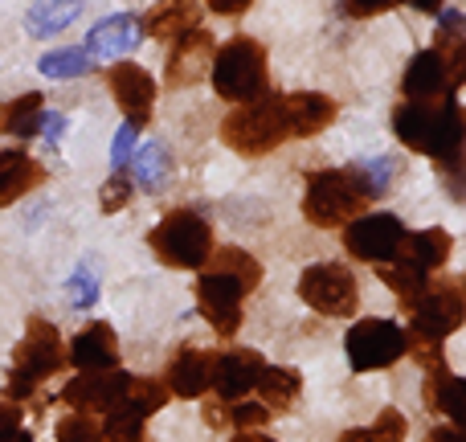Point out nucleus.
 <instances>
[{
	"instance_id": "obj_20",
	"label": "nucleus",
	"mask_w": 466,
	"mask_h": 442,
	"mask_svg": "<svg viewBox=\"0 0 466 442\" xmlns=\"http://www.w3.org/2000/svg\"><path fill=\"white\" fill-rule=\"evenodd\" d=\"M282 111H287L290 136H319L331 119H336V103L315 90H299V95H282Z\"/></svg>"
},
{
	"instance_id": "obj_3",
	"label": "nucleus",
	"mask_w": 466,
	"mask_h": 442,
	"mask_svg": "<svg viewBox=\"0 0 466 442\" xmlns=\"http://www.w3.org/2000/svg\"><path fill=\"white\" fill-rule=\"evenodd\" d=\"M221 139L238 156H266L282 139H290L282 95H258L249 103H238V111H229L221 123Z\"/></svg>"
},
{
	"instance_id": "obj_40",
	"label": "nucleus",
	"mask_w": 466,
	"mask_h": 442,
	"mask_svg": "<svg viewBox=\"0 0 466 442\" xmlns=\"http://www.w3.org/2000/svg\"><path fill=\"white\" fill-rule=\"evenodd\" d=\"M21 430V406L8 402V397H0V438L16 435Z\"/></svg>"
},
{
	"instance_id": "obj_31",
	"label": "nucleus",
	"mask_w": 466,
	"mask_h": 442,
	"mask_svg": "<svg viewBox=\"0 0 466 442\" xmlns=\"http://www.w3.org/2000/svg\"><path fill=\"white\" fill-rule=\"evenodd\" d=\"M37 70L46 74V78H86L90 70H95V57L86 54L82 46H66V49H54V54H41L37 57Z\"/></svg>"
},
{
	"instance_id": "obj_1",
	"label": "nucleus",
	"mask_w": 466,
	"mask_h": 442,
	"mask_svg": "<svg viewBox=\"0 0 466 442\" xmlns=\"http://www.w3.org/2000/svg\"><path fill=\"white\" fill-rule=\"evenodd\" d=\"M393 131L405 148L430 156V160L454 169L462 152V111H459V95L446 90L434 103H405L393 111Z\"/></svg>"
},
{
	"instance_id": "obj_11",
	"label": "nucleus",
	"mask_w": 466,
	"mask_h": 442,
	"mask_svg": "<svg viewBox=\"0 0 466 442\" xmlns=\"http://www.w3.org/2000/svg\"><path fill=\"white\" fill-rule=\"evenodd\" d=\"M405 225L397 213H360V218L348 221L344 230V246L352 258L360 262H389L397 254V242H401Z\"/></svg>"
},
{
	"instance_id": "obj_46",
	"label": "nucleus",
	"mask_w": 466,
	"mask_h": 442,
	"mask_svg": "<svg viewBox=\"0 0 466 442\" xmlns=\"http://www.w3.org/2000/svg\"><path fill=\"white\" fill-rule=\"evenodd\" d=\"M405 5H413L418 13H438V8H442V0H405Z\"/></svg>"
},
{
	"instance_id": "obj_21",
	"label": "nucleus",
	"mask_w": 466,
	"mask_h": 442,
	"mask_svg": "<svg viewBox=\"0 0 466 442\" xmlns=\"http://www.w3.org/2000/svg\"><path fill=\"white\" fill-rule=\"evenodd\" d=\"M451 250H454V238L446 230H413V233H401L393 258H401V262L430 274V271H438V266H446Z\"/></svg>"
},
{
	"instance_id": "obj_47",
	"label": "nucleus",
	"mask_w": 466,
	"mask_h": 442,
	"mask_svg": "<svg viewBox=\"0 0 466 442\" xmlns=\"http://www.w3.org/2000/svg\"><path fill=\"white\" fill-rule=\"evenodd\" d=\"M233 442H274L270 435H254V430H238V435H233Z\"/></svg>"
},
{
	"instance_id": "obj_37",
	"label": "nucleus",
	"mask_w": 466,
	"mask_h": 442,
	"mask_svg": "<svg viewBox=\"0 0 466 442\" xmlns=\"http://www.w3.org/2000/svg\"><path fill=\"white\" fill-rule=\"evenodd\" d=\"M369 435L377 438V442H405V435H410V427H405L401 410H380L377 427H372Z\"/></svg>"
},
{
	"instance_id": "obj_17",
	"label": "nucleus",
	"mask_w": 466,
	"mask_h": 442,
	"mask_svg": "<svg viewBox=\"0 0 466 442\" xmlns=\"http://www.w3.org/2000/svg\"><path fill=\"white\" fill-rule=\"evenodd\" d=\"M66 356L74 361V369L95 373V369H119V336L111 324H90L70 340Z\"/></svg>"
},
{
	"instance_id": "obj_23",
	"label": "nucleus",
	"mask_w": 466,
	"mask_h": 442,
	"mask_svg": "<svg viewBox=\"0 0 466 442\" xmlns=\"http://www.w3.org/2000/svg\"><path fill=\"white\" fill-rule=\"evenodd\" d=\"M41 180H46V169H41L29 152H21V148H5V152H0V205L21 201Z\"/></svg>"
},
{
	"instance_id": "obj_29",
	"label": "nucleus",
	"mask_w": 466,
	"mask_h": 442,
	"mask_svg": "<svg viewBox=\"0 0 466 442\" xmlns=\"http://www.w3.org/2000/svg\"><path fill=\"white\" fill-rule=\"evenodd\" d=\"M380 279H385V287L401 299V307H418V299L430 291V274L418 271V266H410V262H401V258H397L393 266L380 262Z\"/></svg>"
},
{
	"instance_id": "obj_25",
	"label": "nucleus",
	"mask_w": 466,
	"mask_h": 442,
	"mask_svg": "<svg viewBox=\"0 0 466 442\" xmlns=\"http://www.w3.org/2000/svg\"><path fill=\"white\" fill-rule=\"evenodd\" d=\"M462 389H466V381H462V377H454V373H446V365H442V369H430V377H426V394H421V402H426L430 410L446 414V418H451V427H462V422H466Z\"/></svg>"
},
{
	"instance_id": "obj_14",
	"label": "nucleus",
	"mask_w": 466,
	"mask_h": 442,
	"mask_svg": "<svg viewBox=\"0 0 466 442\" xmlns=\"http://www.w3.org/2000/svg\"><path fill=\"white\" fill-rule=\"evenodd\" d=\"M213 66V37L209 29H188L172 41V57H168V87L180 90V87H193V82L205 78V70Z\"/></svg>"
},
{
	"instance_id": "obj_38",
	"label": "nucleus",
	"mask_w": 466,
	"mask_h": 442,
	"mask_svg": "<svg viewBox=\"0 0 466 442\" xmlns=\"http://www.w3.org/2000/svg\"><path fill=\"white\" fill-rule=\"evenodd\" d=\"M229 422L238 430H254V427H262V422H270V410H266V406H254V402H233Z\"/></svg>"
},
{
	"instance_id": "obj_16",
	"label": "nucleus",
	"mask_w": 466,
	"mask_h": 442,
	"mask_svg": "<svg viewBox=\"0 0 466 442\" xmlns=\"http://www.w3.org/2000/svg\"><path fill=\"white\" fill-rule=\"evenodd\" d=\"M213 361H218V356H213L209 348L185 344L168 361L164 389H168V394H177V397H205L213 389Z\"/></svg>"
},
{
	"instance_id": "obj_26",
	"label": "nucleus",
	"mask_w": 466,
	"mask_h": 442,
	"mask_svg": "<svg viewBox=\"0 0 466 442\" xmlns=\"http://www.w3.org/2000/svg\"><path fill=\"white\" fill-rule=\"evenodd\" d=\"M41 90H29V95H16L8 103H0V131L16 139H33L41 131Z\"/></svg>"
},
{
	"instance_id": "obj_8",
	"label": "nucleus",
	"mask_w": 466,
	"mask_h": 442,
	"mask_svg": "<svg viewBox=\"0 0 466 442\" xmlns=\"http://www.w3.org/2000/svg\"><path fill=\"white\" fill-rule=\"evenodd\" d=\"M299 299L319 315H352L356 312V279L339 262H315L299 274Z\"/></svg>"
},
{
	"instance_id": "obj_33",
	"label": "nucleus",
	"mask_w": 466,
	"mask_h": 442,
	"mask_svg": "<svg viewBox=\"0 0 466 442\" xmlns=\"http://www.w3.org/2000/svg\"><path fill=\"white\" fill-rule=\"evenodd\" d=\"M54 438L57 442H103V422L95 414H78L74 410L70 418H62L54 427Z\"/></svg>"
},
{
	"instance_id": "obj_42",
	"label": "nucleus",
	"mask_w": 466,
	"mask_h": 442,
	"mask_svg": "<svg viewBox=\"0 0 466 442\" xmlns=\"http://www.w3.org/2000/svg\"><path fill=\"white\" fill-rule=\"evenodd\" d=\"M397 0H348V13L352 16H372V13H385V8H393Z\"/></svg>"
},
{
	"instance_id": "obj_6",
	"label": "nucleus",
	"mask_w": 466,
	"mask_h": 442,
	"mask_svg": "<svg viewBox=\"0 0 466 442\" xmlns=\"http://www.w3.org/2000/svg\"><path fill=\"white\" fill-rule=\"evenodd\" d=\"M213 90L229 103L266 95V49L254 37H233L213 49Z\"/></svg>"
},
{
	"instance_id": "obj_13",
	"label": "nucleus",
	"mask_w": 466,
	"mask_h": 442,
	"mask_svg": "<svg viewBox=\"0 0 466 442\" xmlns=\"http://www.w3.org/2000/svg\"><path fill=\"white\" fill-rule=\"evenodd\" d=\"M106 82H111L115 103L123 107V115L144 128V123L152 119V107H156V78L152 74L136 62H115L111 70H106Z\"/></svg>"
},
{
	"instance_id": "obj_9",
	"label": "nucleus",
	"mask_w": 466,
	"mask_h": 442,
	"mask_svg": "<svg viewBox=\"0 0 466 442\" xmlns=\"http://www.w3.org/2000/svg\"><path fill=\"white\" fill-rule=\"evenodd\" d=\"M462 320H466L462 283L451 279V283H442V287H430L426 295L418 299V307H413V336H418L421 344H442L446 336H454V332L462 328Z\"/></svg>"
},
{
	"instance_id": "obj_44",
	"label": "nucleus",
	"mask_w": 466,
	"mask_h": 442,
	"mask_svg": "<svg viewBox=\"0 0 466 442\" xmlns=\"http://www.w3.org/2000/svg\"><path fill=\"white\" fill-rule=\"evenodd\" d=\"M426 442H466V438H462V427H434Z\"/></svg>"
},
{
	"instance_id": "obj_5",
	"label": "nucleus",
	"mask_w": 466,
	"mask_h": 442,
	"mask_svg": "<svg viewBox=\"0 0 466 442\" xmlns=\"http://www.w3.org/2000/svg\"><path fill=\"white\" fill-rule=\"evenodd\" d=\"M62 365H66V348H62L57 328L46 320H29V328H25L21 344H16V353H13V373H8V385H5L8 402L33 397V389L46 377H54Z\"/></svg>"
},
{
	"instance_id": "obj_27",
	"label": "nucleus",
	"mask_w": 466,
	"mask_h": 442,
	"mask_svg": "<svg viewBox=\"0 0 466 442\" xmlns=\"http://www.w3.org/2000/svg\"><path fill=\"white\" fill-rule=\"evenodd\" d=\"M131 160V185H139L144 193H160L164 180L172 177V156L164 152V144H144L139 152L127 156Z\"/></svg>"
},
{
	"instance_id": "obj_34",
	"label": "nucleus",
	"mask_w": 466,
	"mask_h": 442,
	"mask_svg": "<svg viewBox=\"0 0 466 442\" xmlns=\"http://www.w3.org/2000/svg\"><path fill=\"white\" fill-rule=\"evenodd\" d=\"M127 397L136 406H144L147 414H156L164 402H168V389H164V381H152V377H131V385H127Z\"/></svg>"
},
{
	"instance_id": "obj_24",
	"label": "nucleus",
	"mask_w": 466,
	"mask_h": 442,
	"mask_svg": "<svg viewBox=\"0 0 466 442\" xmlns=\"http://www.w3.org/2000/svg\"><path fill=\"white\" fill-rule=\"evenodd\" d=\"M82 16V0H33L25 13V33L29 37H57Z\"/></svg>"
},
{
	"instance_id": "obj_41",
	"label": "nucleus",
	"mask_w": 466,
	"mask_h": 442,
	"mask_svg": "<svg viewBox=\"0 0 466 442\" xmlns=\"http://www.w3.org/2000/svg\"><path fill=\"white\" fill-rule=\"evenodd\" d=\"M62 131H66V115L41 111V131H37V136H46V144H57V139H62Z\"/></svg>"
},
{
	"instance_id": "obj_7",
	"label": "nucleus",
	"mask_w": 466,
	"mask_h": 442,
	"mask_svg": "<svg viewBox=\"0 0 466 442\" xmlns=\"http://www.w3.org/2000/svg\"><path fill=\"white\" fill-rule=\"evenodd\" d=\"M344 353H348V365L352 373H377V369H389L393 361H401L410 353V336L401 332V324L393 320H360L348 328L344 336Z\"/></svg>"
},
{
	"instance_id": "obj_45",
	"label": "nucleus",
	"mask_w": 466,
	"mask_h": 442,
	"mask_svg": "<svg viewBox=\"0 0 466 442\" xmlns=\"http://www.w3.org/2000/svg\"><path fill=\"white\" fill-rule=\"evenodd\" d=\"M339 442H377L369 435V430H344V435H339Z\"/></svg>"
},
{
	"instance_id": "obj_43",
	"label": "nucleus",
	"mask_w": 466,
	"mask_h": 442,
	"mask_svg": "<svg viewBox=\"0 0 466 442\" xmlns=\"http://www.w3.org/2000/svg\"><path fill=\"white\" fill-rule=\"evenodd\" d=\"M249 5H254V0H209V8L221 16H238L241 8H249Z\"/></svg>"
},
{
	"instance_id": "obj_28",
	"label": "nucleus",
	"mask_w": 466,
	"mask_h": 442,
	"mask_svg": "<svg viewBox=\"0 0 466 442\" xmlns=\"http://www.w3.org/2000/svg\"><path fill=\"white\" fill-rule=\"evenodd\" d=\"M254 389L262 394V406H266V410H287V406L299 397V389H303V377H299L295 369H279V365H266Z\"/></svg>"
},
{
	"instance_id": "obj_12",
	"label": "nucleus",
	"mask_w": 466,
	"mask_h": 442,
	"mask_svg": "<svg viewBox=\"0 0 466 442\" xmlns=\"http://www.w3.org/2000/svg\"><path fill=\"white\" fill-rule=\"evenodd\" d=\"M131 377L123 369H95V373H78L70 385L62 389V402L74 406L78 414H106L127 397Z\"/></svg>"
},
{
	"instance_id": "obj_22",
	"label": "nucleus",
	"mask_w": 466,
	"mask_h": 442,
	"mask_svg": "<svg viewBox=\"0 0 466 442\" xmlns=\"http://www.w3.org/2000/svg\"><path fill=\"white\" fill-rule=\"evenodd\" d=\"M201 21V5L197 0H160V5L147 8V16L139 21V29L147 37H160V41H177L180 33L197 29Z\"/></svg>"
},
{
	"instance_id": "obj_48",
	"label": "nucleus",
	"mask_w": 466,
	"mask_h": 442,
	"mask_svg": "<svg viewBox=\"0 0 466 442\" xmlns=\"http://www.w3.org/2000/svg\"><path fill=\"white\" fill-rule=\"evenodd\" d=\"M0 442H33L29 430H16V435H8V438H0Z\"/></svg>"
},
{
	"instance_id": "obj_35",
	"label": "nucleus",
	"mask_w": 466,
	"mask_h": 442,
	"mask_svg": "<svg viewBox=\"0 0 466 442\" xmlns=\"http://www.w3.org/2000/svg\"><path fill=\"white\" fill-rule=\"evenodd\" d=\"M70 299H74V307H90L98 299V274L86 262L70 274Z\"/></svg>"
},
{
	"instance_id": "obj_15",
	"label": "nucleus",
	"mask_w": 466,
	"mask_h": 442,
	"mask_svg": "<svg viewBox=\"0 0 466 442\" xmlns=\"http://www.w3.org/2000/svg\"><path fill=\"white\" fill-rule=\"evenodd\" d=\"M262 369H266L262 353H254V348H229V353H221L213 361V389H218L221 402H241L258 385Z\"/></svg>"
},
{
	"instance_id": "obj_30",
	"label": "nucleus",
	"mask_w": 466,
	"mask_h": 442,
	"mask_svg": "<svg viewBox=\"0 0 466 442\" xmlns=\"http://www.w3.org/2000/svg\"><path fill=\"white\" fill-rule=\"evenodd\" d=\"M144 427H147V410L136 406L131 397H123L115 410H106L103 438L106 442H144Z\"/></svg>"
},
{
	"instance_id": "obj_10",
	"label": "nucleus",
	"mask_w": 466,
	"mask_h": 442,
	"mask_svg": "<svg viewBox=\"0 0 466 442\" xmlns=\"http://www.w3.org/2000/svg\"><path fill=\"white\" fill-rule=\"evenodd\" d=\"M249 291L241 287L233 274L218 271V266H201V279H197V303H201V315L213 324L218 336H233L241 328V299Z\"/></svg>"
},
{
	"instance_id": "obj_2",
	"label": "nucleus",
	"mask_w": 466,
	"mask_h": 442,
	"mask_svg": "<svg viewBox=\"0 0 466 442\" xmlns=\"http://www.w3.org/2000/svg\"><path fill=\"white\" fill-rule=\"evenodd\" d=\"M369 185H364L360 169H323L307 177V193H303V218L319 230H336L348 225L352 218L369 213Z\"/></svg>"
},
{
	"instance_id": "obj_39",
	"label": "nucleus",
	"mask_w": 466,
	"mask_h": 442,
	"mask_svg": "<svg viewBox=\"0 0 466 442\" xmlns=\"http://www.w3.org/2000/svg\"><path fill=\"white\" fill-rule=\"evenodd\" d=\"M136 136H139V123H123V131L115 136V148H111V160H115V169H123L127 164V156H131V148H136Z\"/></svg>"
},
{
	"instance_id": "obj_36",
	"label": "nucleus",
	"mask_w": 466,
	"mask_h": 442,
	"mask_svg": "<svg viewBox=\"0 0 466 442\" xmlns=\"http://www.w3.org/2000/svg\"><path fill=\"white\" fill-rule=\"evenodd\" d=\"M131 193H136V189H131V177L123 169H115V177L103 185V210L106 213H119L123 205L131 201Z\"/></svg>"
},
{
	"instance_id": "obj_18",
	"label": "nucleus",
	"mask_w": 466,
	"mask_h": 442,
	"mask_svg": "<svg viewBox=\"0 0 466 442\" xmlns=\"http://www.w3.org/2000/svg\"><path fill=\"white\" fill-rule=\"evenodd\" d=\"M139 37H144V29H139V16L136 13H115V16H103V21L90 29V37H86V54L90 57H123V54H131V49L139 46Z\"/></svg>"
},
{
	"instance_id": "obj_19",
	"label": "nucleus",
	"mask_w": 466,
	"mask_h": 442,
	"mask_svg": "<svg viewBox=\"0 0 466 442\" xmlns=\"http://www.w3.org/2000/svg\"><path fill=\"white\" fill-rule=\"evenodd\" d=\"M405 98H413V103H434V98H442L451 87V70H446L442 54H438L434 46L421 49V54H413L410 70H405Z\"/></svg>"
},
{
	"instance_id": "obj_4",
	"label": "nucleus",
	"mask_w": 466,
	"mask_h": 442,
	"mask_svg": "<svg viewBox=\"0 0 466 442\" xmlns=\"http://www.w3.org/2000/svg\"><path fill=\"white\" fill-rule=\"evenodd\" d=\"M147 246L172 271H201L213 254V230L201 213L193 210H172L164 213L160 225L147 233Z\"/></svg>"
},
{
	"instance_id": "obj_32",
	"label": "nucleus",
	"mask_w": 466,
	"mask_h": 442,
	"mask_svg": "<svg viewBox=\"0 0 466 442\" xmlns=\"http://www.w3.org/2000/svg\"><path fill=\"white\" fill-rule=\"evenodd\" d=\"M205 266H218V271L233 274V279H238L246 291H254L258 283H262V266H258V258L249 254V250H238V246L213 250V254H209V262H205Z\"/></svg>"
}]
</instances>
